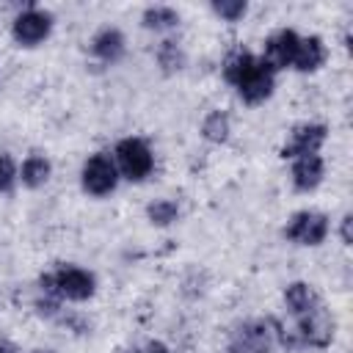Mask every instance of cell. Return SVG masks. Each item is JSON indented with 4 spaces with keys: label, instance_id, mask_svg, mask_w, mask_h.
<instances>
[{
    "label": "cell",
    "instance_id": "6da1fadb",
    "mask_svg": "<svg viewBox=\"0 0 353 353\" xmlns=\"http://www.w3.org/2000/svg\"><path fill=\"white\" fill-rule=\"evenodd\" d=\"M223 80L237 91L245 105H262L276 88V72L262 55L248 50H234L223 61Z\"/></svg>",
    "mask_w": 353,
    "mask_h": 353
},
{
    "label": "cell",
    "instance_id": "7a4b0ae2",
    "mask_svg": "<svg viewBox=\"0 0 353 353\" xmlns=\"http://www.w3.org/2000/svg\"><path fill=\"white\" fill-rule=\"evenodd\" d=\"M39 290L58 301H88L97 292V279L77 265H61L39 279Z\"/></svg>",
    "mask_w": 353,
    "mask_h": 353
},
{
    "label": "cell",
    "instance_id": "3957f363",
    "mask_svg": "<svg viewBox=\"0 0 353 353\" xmlns=\"http://www.w3.org/2000/svg\"><path fill=\"white\" fill-rule=\"evenodd\" d=\"M113 160H116L119 176H124L130 182H143L154 168V154H152L149 143L143 138H135V135L121 138L116 143Z\"/></svg>",
    "mask_w": 353,
    "mask_h": 353
},
{
    "label": "cell",
    "instance_id": "277c9868",
    "mask_svg": "<svg viewBox=\"0 0 353 353\" xmlns=\"http://www.w3.org/2000/svg\"><path fill=\"white\" fill-rule=\"evenodd\" d=\"M80 185L88 196H97V199L110 196L119 185V168H116L113 154H108V152L91 154L80 168Z\"/></svg>",
    "mask_w": 353,
    "mask_h": 353
},
{
    "label": "cell",
    "instance_id": "5b68a950",
    "mask_svg": "<svg viewBox=\"0 0 353 353\" xmlns=\"http://www.w3.org/2000/svg\"><path fill=\"white\" fill-rule=\"evenodd\" d=\"M273 342V320H245L232 331L226 353H270Z\"/></svg>",
    "mask_w": 353,
    "mask_h": 353
},
{
    "label": "cell",
    "instance_id": "8992f818",
    "mask_svg": "<svg viewBox=\"0 0 353 353\" xmlns=\"http://www.w3.org/2000/svg\"><path fill=\"white\" fill-rule=\"evenodd\" d=\"M281 234L295 245H320L328 237V215L317 210H301L284 223Z\"/></svg>",
    "mask_w": 353,
    "mask_h": 353
},
{
    "label": "cell",
    "instance_id": "52a82bcc",
    "mask_svg": "<svg viewBox=\"0 0 353 353\" xmlns=\"http://www.w3.org/2000/svg\"><path fill=\"white\" fill-rule=\"evenodd\" d=\"M328 138V127L320 124V121H303V124H295L281 146V157L284 160H298V157H309V154H317L320 146L325 143Z\"/></svg>",
    "mask_w": 353,
    "mask_h": 353
},
{
    "label": "cell",
    "instance_id": "ba28073f",
    "mask_svg": "<svg viewBox=\"0 0 353 353\" xmlns=\"http://www.w3.org/2000/svg\"><path fill=\"white\" fill-rule=\"evenodd\" d=\"M52 30V14L44 8H25L22 14H17L14 25H11V36L19 47H36L41 44Z\"/></svg>",
    "mask_w": 353,
    "mask_h": 353
},
{
    "label": "cell",
    "instance_id": "9c48e42d",
    "mask_svg": "<svg viewBox=\"0 0 353 353\" xmlns=\"http://www.w3.org/2000/svg\"><path fill=\"white\" fill-rule=\"evenodd\" d=\"M298 41H301V33H295V30H276L268 41H265V61H268V66L273 69V72H279V69H287V66H292V58H295V50H298Z\"/></svg>",
    "mask_w": 353,
    "mask_h": 353
},
{
    "label": "cell",
    "instance_id": "30bf717a",
    "mask_svg": "<svg viewBox=\"0 0 353 353\" xmlns=\"http://www.w3.org/2000/svg\"><path fill=\"white\" fill-rule=\"evenodd\" d=\"M325 176V163L320 154H309V157H298L292 160V171H290V179H292V188L301 190V193H312Z\"/></svg>",
    "mask_w": 353,
    "mask_h": 353
},
{
    "label": "cell",
    "instance_id": "8fae6325",
    "mask_svg": "<svg viewBox=\"0 0 353 353\" xmlns=\"http://www.w3.org/2000/svg\"><path fill=\"white\" fill-rule=\"evenodd\" d=\"M91 55L102 63H119L124 55V33L119 28H102L91 39Z\"/></svg>",
    "mask_w": 353,
    "mask_h": 353
},
{
    "label": "cell",
    "instance_id": "7c38bea8",
    "mask_svg": "<svg viewBox=\"0 0 353 353\" xmlns=\"http://www.w3.org/2000/svg\"><path fill=\"white\" fill-rule=\"evenodd\" d=\"M325 58H328V50H325V44H323L320 36H301L290 69H298V72H317V69L325 63Z\"/></svg>",
    "mask_w": 353,
    "mask_h": 353
},
{
    "label": "cell",
    "instance_id": "4fadbf2b",
    "mask_svg": "<svg viewBox=\"0 0 353 353\" xmlns=\"http://www.w3.org/2000/svg\"><path fill=\"white\" fill-rule=\"evenodd\" d=\"M323 303V298L317 295V290L309 284V281H292L287 284L284 290V309L292 314V317H301L312 309H317Z\"/></svg>",
    "mask_w": 353,
    "mask_h": 353
},
{
    "label": "cell",
    "instance_id": "5bb4252c",
    "mask_svg": "<svg viewBox=\"0 0 353 353\" xmlns=\"http://www.w3.org/2000/svg\"><path fill=\"white\" fill-rule=\"evenodd\" d=\"M50 174H52V165H50V160L44 154H30L19 168V179L28 188H41L50 179Z\"/></svg>",
    "mask_w": 353,
    "mask_h": 353
},
{
    "label": "cell",
    "instance_id": "9a60e30c",
    "mask_svg": "<svg viewBox=\"0 0 353 353\" xmlns=\"http://www.w3.org/2000/svg\"><path fill=\"white\" fill-rule=\"evenodd\" d=\"M146 30H171L179 25V14L171 6H149L141 17Z\"/></svg>",
    "mask_w": 353,
    "mask_h": 353
},
{
    "label": "cell",
    "instance_id": "2e32d148",
    "mask_svg": "<svg viewBox=\"0 0 353 353\" xmlns=\"http://www.w3.org/2000/svg\"><path fill=\"white\" fill-rule=\"evenodd\" d=\"M154 58H157V63H160V69H163L165 74H171V72H179V69L185 66V50H182V47H179L174 39H165V41H160V47H157Z\"/></svg>",
    "mask_w": 353,
    "mask_h": 353
},
{
    "label": "cell",
    "instance_id": "e0dca14e",
    "mask_svg": "<svg viewBox=\"0 0 353 353\" xmlns=\"http://www.w3.org/2000/svg\"><path fill=\"white\" fill-rule=\"evenodd\" d=\"M201 135L210 143H223L229 138V116L223 110H210L201 121Z\"/></svg>",
    "mask_w": 353,
    "mask_h": 353
},
{
    "label": "cell",
    "instance_id": "ac0fdd59",
    "mask_svg": "<svg viewBox=\"0 0 353 353\" xmlns=\"http://www.w3.org/2000/svg\"><path fill=\"white\" fill-rule=\"evenodd\" d=\"M146 218L154 223V226H171L176 218H179V204L174 199H154L149 207H146Z\"/></svg>",
    "mask_w": 353,
    "mask_h": 353
},
{
    "label": "cell",
    "instance_id": "d6986e66",
    "mask_svg": "<svg viewBox=\"0 0 353 353\" xmlns=\"http://www.w3.org/2000/svg\"><path fill=\"white\" fill-rule=\"evenodd\" d=\"M212 11H215L221 19H226V22H240V19L245 17L248 6H245L243 0H215V3H212Z\"/></svg>",
    "mask_w": 353,
    "mask_h": 353
},
{
    "label": "cell",
    "instance_id": "ffe728a7",
    "mask_svg": "<svg viewBox=\"0 0 353 353\" xmlns=\"http://www.w3.org/2000/svg\"><path fill=\"white\" fill-rule=\"evenodd\" d=\"M14 179H17V165H14V160H11L6 152H0V193H8V190L14 188Z\"/></svg>",
    "mask_w": 353,
    "mask_h": 353
},
{
    "label": "cell",
    "instance_id": "44dd1931",
    "mask_svg": "<svg viewBox=\"0 0 353 353\" xmlns=\"http://www.w3.org/2000/svg\"><path fill=\"white\" fill-rule=\"evenodd\" d=\"M124 353H171V350H168V345L152 339V342H146L143 347H130V350H124Z\"/></svg>",
    "mask_w": 353,
    "mask_h": 353
},
{
    "label": "cell",
    "instance_id": "7402d4cb",
    "mask_svg": "<svg viewBox=\"0 0 353 353\" xmlns=\"http://www.w3.org/2000/svg\"><path fill=\"white\" fill-rule=\"evenodd\" d=\"M339 237H342V243H345V245H350V243H353V215H350V212L342 218V226H339Z\"/></svg>",
    "mask_w": 353,
    "mask_h": 353
},
{
    "label": "cell",
    "instance_id": "603a6c76",
    "mask_svg": "<svg viewBox=\"0 0 353 353\" xmlns=\"http://www.w3.org/2000/svg\"><path fill=\"white\" fill-rule=\"evenodd\" d=\"M0 353H17L11 345H6V342H0Z\"/></svg>",
    "mask_w": 353,
    "mask_h": 353
}]
</instances>
